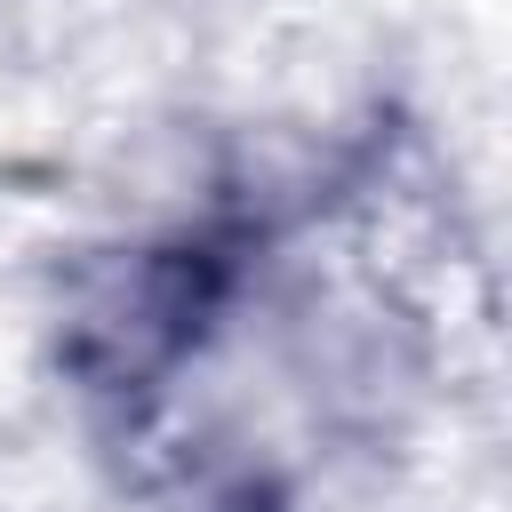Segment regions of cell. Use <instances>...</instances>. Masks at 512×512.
Listing matches in <instances>:
<instances>
[{
    "mask_svg": "<svg viewBox=\"0 0 512 512\" xmlns=\"http://www.w3.org/2000/svg\"><path fill=\"white\" fill-rule=\"evenodd\" d=\"M240 288L232 232H176L120 256H96L64 304V376L120 416H144L160 384L208 344Z\"/></svg>",
    "mask_w": 512,
    "mask_h": 512,
    "instance_id": "obj_1",
    "label": "cell"
}]
</instances>
